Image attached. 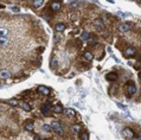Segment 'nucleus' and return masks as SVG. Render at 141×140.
Returning <instances> with one entry per match:
<instances>
[{"mask_svg": "<svg viewBox=\"0 0 141 140\" xmlns=\"http://www.w3.org/2000/svg\"><path fill=\"white\" fill-rule=\"evenodd\" d=\"M20 106H21V108H23L25 112H31L32 107L29 105L27 102H21V103H20Z\"/></svg>", "mask_w": 141, "mask_h": 140, "instance_id": "nucleus-15", "label": "nucleus"}, {"mask_svg": "<svg viewBox=\"0 0 141 140\" xmlns=\"http://www.w3.org/2000/svg\"><path fill=\"white\" fill-rule=\"evenodd\" d=\"M79 139H81V140H89V134H88L87 132L82 133V134L79 135Z\"/></svg>", "mask_w": 141, "mask_h": 140, "instance_id": "nucleus-23", "label": "nucleus"}, {"mask_svg": "<svg viewBox=\"0 0 141 140\" xmlns=\"http://www.w3.org/2000/svg\"><path fill=\"white\" fill-rule=\"evenodd\" d=\"M24 127H25L26 131H33V128H35V124H33V121L27 120L26 122H25V125H24Z\"/></svg>", "mask_w": 141, "mask_h": 140, "instance_id": "nucleus-10", "label": "nucleus"}, {"mask_svg": "<svg viewBox=\"0 0 141 140\" xmlns=\"http://www.w3.org/2000/svg\"><path fill=\"white\" fill-rule=\"evenodd\" d=\"M118 106L120 107V108H122V109H126V108H125V106H123V105H121V103H118Z\"/></svg>", "mask_w": 141, "mask_h": 140, "instance_id": "nucleus-30", "label": "nucleus"}, {"mask_svg": "<svg viewBox=\"0 0 141 140\" xmlns=\"http://www.w3.org/2000/svg\"><path fill=\"white\" fill-rule=\"evenodd\" d=\"M63 112H64V114H67L68 116H75V115H76V112H75L74 109H71V108L64 109Z\"/></svg>", "mask_w": 141, "mask_h": 140, "instance_id": "nucleus-16", "label": "nucleus"}, {"mask_svg": "<svg viewBox=\"0 0 141 140\" xmlns=\"http://www.w3.org/2000/svg\"><path fill=\"white\" fill-rule=\"evenodd\" d=\"M8 33V30L6 27H0V37H6Z\"/></svg>", "mask_w": 141, "mask_h": 140, "instance_id": "nucleus-20", "label": "nucleus"}, {"mask_svg": "<svg viewBox=\"0 0 141 140\" xmlns=\"http://www.w3.org/2000/svg\"><path fill=\"white\" fill-rule=\"evenodd\" d=\"M50 65H51V68H56V66H57V61H56V58H53L52 61H51Z\"/></svg>", "mask_w": 141, "mask_h": 140, "instance_id": "nucleus-26", "label": "nucleus"}, {"mask_svg": "<svg viewBox=\"0 0 141 140\" xmlns=\"http://www.w3.org/2000/svg\"><path fill=\"white\" fill-rule=\"evenodd\" d=\"M50 126H51V128L53 129L57 134H59V135H63V134H64V131H63V128H62V124H61L59 121H52L50 124Z\"/></svg>", "mask_w": 141, "mask_h": 140, "instance_id": "nucleus-1", "label": "nucleus"}, {"mask_svg": "<svg viewBox=\"0 0 141 140\" xmlns=\"http://www.w3.org/2000/svg\"><path fill=\"white\" fill-rule=\"evenodd\" d=\"M10 103H11V105H18V101H17V100H10Z\"/></svg>", "mask_w": 141, "mask_h": 140, "instance_id": "nucleus-28", "label": "nucleus"}, {"mask_svg": "<svg viewBox=\"0 0 141 140\" xmlns=\"http://www.w3.org/2000/svg\"><path fill=\"white\" fill-rule=\"evenodd\" d=\"M84 58H86L87 61H91V59L94 58V55L91 54L90 51H87V52H84Z\"/></svg>", "mask_w": 141, "mask_h": 140, "instance_id": "nucleus-19", "label": "nucleus"}, {"mask_svg": "<svg viewBox=\"0 0 141 140\" xmlns=\"http://www.w3.org/2000/svg\"><path fill=\"white\" fill-rule=\"evenodd\" d=\"M119 30H120L121 32H127V31H129V30H130V24H128V23L121 24V25L119 26Z\"/></svg>", "mask_w": 141, "mask_h": 140, "instance_id": "nucleus-9", "label": "nucleus"}, {"mask_svg": "<svg viewBox=\"0 0 141 140\" xmlns=\"http://www.w3.org/2000/svg\"><path fill=\"white\" fill-rule=\"evenodd\" d=\"M55 30H56L57 32H63L64 30H65V25H64L63 23H58V24H56Z\"/></svg>", "mask_w": 141, "mask_h": 140, "instance_id": "nucleus-13", "label": "nucleus"}, {"mask_svg": "<svg viewBox=\"0 0 141 140\" xmlns=\"http://www.w3.org/2000/svg\"><path fill=\"white\" fill-rule=\"evenodd\" d=\"M38 91H39L40 94L45 95V96H47V95L50 94V89H49L47 87H45V86H40V87H38Z\"/></svg>", "mask_w": 141, "mask_h": 140, "instance_id": "nucleus-8", "label": "nucleus"}, {"mask_svg": "<svg viewBox=\"0 0 141 140\" xmlns=\"http://www.w3.org/2000/svg\"><path fill=\"white\" fill-rule=\"evenodd\" d=\"M63 110V106H61V105H57V106H55L53 108H52V112L53 113H56V114H59V113H62Z\"/></svg>", "mask_w": 141, "mask_h": 140, "instance_id": "nucleus-17", "label": "nucleus"}, {"mask_svg": "<svg viewBox=\"0 0 141 140\" xmlns=\"http://www.w3.org/2000/svg\"><path fill=\"white\" fill-rule=\"evenodd\" d=\"M89 38H90V35H89L87 31H84V32L81 33V39H82V40H87V39H89Z\"/></svg>", "mask_w": 141, "mask_h": 140, "instance_id": "nucleus-21", "label": "nucleus"}, {"mask_svg": "<svg viewBox=\"0 0 141 140\" xmlns=\"http://www.w3.org/2000/svg\"><path fill=\"white\" fill-rule=\"evenodd\" d=\"M43 129H44V131H46V132H49V131L51 129V126L49 124H44L43 125Z\"/></svg>", "mask_w": 141, "mask_h": 140, "instance_id": "nucleus-25", "label": "nucleus"}, {"mask_svg": "<svg viewBox=\"0 0 141 140\" xmlns=\"http://www.w3.org/2000/svg\"><path fill=\"white\" fill-rule=\"evenodd\" d=\"M50 109H51V105L49 102H46V103H44V105L42 106V113H43L44 115H47Z\"/></svg>", "mask_w": 141, "mask_h": 140, "instance_id": "nucleus-7", "label": "nucleus"}, {"mask_svg": "<svg viewBox=\"0 0 141 140\" xmlns=\"http://www.w3.org/2000/svg\"><path fill=\"white\" fill-rule=\"evenodd\" d=\"M50 7L52 11H55V12H58L61 8H62V4L59 3V1H53V3H51L50 5Z\"/></svg>", "mask_w": 141, "mask_h": 140, "instance_id": "nucleus-5", "label": "nucleus"}, {"mask_svg": "<svg viewBox=\"0 0 141 140\" xmlns=\"http://www.w3.org/2000/svg\"><path fill=\"white\" fill-rule=\"evenodd\" d=\"M122 135L125 136L126 139H133L134 132L130 128H125L123 131H122Z\"/></svg>", "mask_w": 141, "mask_h": 140, "instance_id": "nucleus-3", "label": "nucleus"}, {"mask_svg": "<svg viewBox=\"0 0 141 140\" xmlns=\"http://www.w3.org/2000/svg\"><path fill=\"white\" fill-rule=\"evenodd\" d=\"M8 44V39L6 37H0V46H6Z\"/></svg>", "mask_w": 141, "mask_h": 140, "instance_id": "nucleus-18", "label": "nucleus"}, {"mask_svg": "<svg viewBox=\"0 0 141 140\" xmlns=\"http://www.w3.org/2000/svg\"><path fill=\"white\" fill-rule=\"evenodd\" d=\"M89 43H90V44H95V43H96V39H95V38H89Z\"/></svg>", "mask_w": 141, "mask_h": 140, "instance_id": "nucleus-29", "label": "nucleus"}, {"mask_svg": "<svg viewBox=\"0 0 141 140\" xmlns=\"http://www.w3.org/2000/svg\"><path fill=\"white\" fill-rule=\"evenodd\" d=\"M93 24H94V26L97 29L98 31H102V30L104 29V24H103V21H102L101 19H95Z\"/></svg>", "mask_w": 141, "mask_h": 140, "instance_id": "nucleus-4", "label": "nucleus"}, {"mask_svg": "<svg viewBox=\"0 0 141 140\" xmlns=\"http://www.w3.org/2000/svg\"><path fill=\"white\" fill-rule=\"evenodd\" d=\"M11 10H12V12H16V13H18V12H19V7H17V6H13Z\"/></svg>", "mask_w": 141, "mask_h": 140, "instance_id": "nucleus-27", "label": "nucleus"}, {"mask_svg": "<svg viewBox=\"0 0 141 140\" xmlns=\"http://www.w3.org/2000/svg\"><path fill=\"white\" fill-rule=\"evenodd\" d=\"M71 132L74 133V134H78L81 132V126L79 125H72L71 126Z\"/></svg>", "mask_w": 141, "mask_h": 140, "instance_id": "nucleus-14", "label": "nucleus"}, {"mask_svg": "<svg viewBox=\"0 0 141 140\" xmlns=\"http://www.w3.org/2000/svg\"><path fill=\"white\" fill-rule=\"evenodd\" d=\"M107 80H108V81H110V82H113V81H116V80H118V74H116V73H109V74H107Z\"/></svg>", "mask_w": 141, "mask_h": 140, "instance_id": "nucleus-12", "label": "nucleus"}, {"mask_svg": "<svg viewBox=\"0 0 141 140\" xmlns=\"http://www.w3.org/2000/svg\"><path fill=\"white\" fill-rule=\"evenodd\" d=\"M135 93H136V86L130 81L129 84L127 83V94H128V95H134Z\"/></svg>", "mask_w": 141, "mask_h": 140, "instance_id": "nucleus-2", "label": "nucleus"}, {"mask_svg": "<svg viewBox=\"0 0 141 140\" xmlns=\"http://www.w3.org/2000/svg\"><path fill=\"white\" fill-rule=\"evenodd\" d=\"M139 4H140V5H141V1H139Z\"/></svg>", "mask_w": 141, "mask_h": 140, "instance_id": "nucleus-31", "label": "nucleus"}, {"mask_svg": "<svg viewBox=\"0 0 141 140\" xmlns=\"http://www.w3.org/2000/svg\"><path fill=\"white\" fill-rule=\"evenodd\" d=\"M79 6V3L78 1H72V3H70V7L71 8H76Z\"/></svg>", "mask_w": 141, "mask_h": 140, "instance_id": "nucleus-24", "label": "nucleus"}, {"mask_svg": "<svg viewBox=\"0 0 141 140\" xmlns=\"http://www.w3.org/2000/svg\"><path fill=\"white\" fill-rule=\"evenodd\" d=\"M0 77L1 78H10L11 77V71L7 69H4L0 71Z\"/></svg>", "mask_w": 141, "mask_h": 140, "instance_id": "nucleus-11", "label": "nucleus"}, {"mask_svg": "<svg viewBox=\"0 0 141 140\" xmlns=\"http://www.w3.org/2000/svg\"><path fill=\"white\" fill-rule=\"evenodd\" d=\"M123 55H125L126 57H129V56H134V55H135V48H133V46L127 48V49L125 50V52H123Z\"/></svg>", "mask_w": 141, "mask_h": 140, "instance_id": "nucleus-6", "label": "nucleus"}, {"mask_svg": "<svg viewBox=\"0 0 141 140\" xmlns=\"http://www.w3.org/2000/svg\"><path fill=\"white\" fill-rule=\"evenodd\" d=\"M43 4H44L43 0H35V1H33V6L37 8L40 7V6H43Z\"/></svg>", "mask_w": 141, "mask_h": 140, "instance_id": "nucleus-22", "label": "nucleus"}]
</instances>
